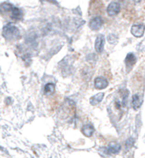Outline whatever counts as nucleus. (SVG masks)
I'll return each instance as SVG.
<instances>
[{
  "label": "nucleus",
  "mask_w": 145,
  "mask_h": 158,
  "mask_svg": "<svg viewBox=\"0 0 145 158\" xmlns=\"http://www.w3.org/2000/svg\"><path fill=\"white\" fill-rule=\"evenodd\" d=\"M2 35L5 39L9 40H16L20 38V31L19 28L11 23H8L4 27Z\"/></svg>",
  "instance_id": "nucleus-1"
},
{
  "label": "nucleus",
  "mask_w": 145,
  "mask_h": 158,
  "mask_svg": "<svg viewBox=\"0 0 145 158\" xmlns=\"http://www.w3.org/2000/svg\"><path fill=\"white\" fill-rule=\"evenodd\" d=\"M120 11V4L116 1H112L107 7V13L110 16H114L119 13Z\"/></svg>",
  "instance_id": "nucleus-2"
},
{
  "label": "nucleus",
  "mask_w": 145,
  "mask_h": 158,
  "mask_svg": "<svg viewBox=\"0 0 145 158\" xmlns=\"http://www.w3.org/2000/svg\"><path fill=\"white\" fill-rule=\"evenodd\" d=\"M145 26L143 24H135L131 28V33L136 38L142 37L144 33Z\"/></svg>",
  "instance_id": "nucleus-3"
},
{
  "label": "nucleus",
  "mask_w": 145,
  "mask_h": 158,
  "mask_svg": "<svg viewBox=\"0 0 145 158\" xmlns=\"http://www.w3.org/2000/svg\"><path fill=\"white\" fill-rule=\"evenodd\" d=\"M103 23H104V21L100 16L94 17L90 21L89 27L91 30H98L102 27Z\"/></svg>",
  "instance_id": "nucleus-4"
},
{
  "label": "nucleus",
  "mask_w": 145,
  "mask_h": 158,
  "mask_svg": "<svg viewBox=\"0 0 145 158\" xmlns=\"http://www.w3.org/2000/svg\"><path fill=\"white\" fill-rule=\"evenodd\" d=\"M105 45V37L104 35H99L95 41V50L97 53H101L104 50Z\"/></svg>",
  "instance_id": "nucleus-5"
},
{
  "label": "nucleus",
  "mask_w": 145,
  "mask_h": 158,
  "mask_svg": "<svg viewBox=\"0 0 145 158\" xmlns=\"http://www.w3.org/2000/svg\"><path fill=\"white\" fill-rule=\"evenodd\" d=\"M94 86L98 90H103L107 88L108 82L104 77H97L94 81Z\"/></svg>",
  "instance_id": "nucleus-6"
},
{
  "label": "nucleus",
  "mask_w": 145,
  "mask_h": 158,
  "mask_svg": "<svg viewBox=\"0 0 145 158\" xmlns=\"http://www.w3.org/2000/svg\"><path fill=\"white\" fill-rule=\"evenodd\" d=\"M120 149H121V146L119 143L112 142L106 148V152L110 154H117L120 152Z\"/></svg>",
  "instance_id": "nucleus-7"
},
{
  "label": "nucleus",
  "mask_w": 145,
  "mask_h": 158,
  "mask_svg": "<svg viewBox=\"0 0 145 158\" xmlns=\"http://www.w3.org/2000/svg\"><path fill=\"white\" fill-rule=\"evenodd\" d=\"M136 60H137V59H136L135 55L133 53L127 54L125 60V65H126L127 69H131V68L133 67L134 64L136 63Z\"/></svg>",
  "instance_id": "nucleus-8"
},
{
  "label": "nucleus",
  "mask_w": 145,
  "mask_h": 158,
  "mask_svg": "<svg viewBox=\"0 0 145 158\" xmlns=\"http://www.w3.org/2000/svg\"><path fill=\"white\" fill-rule=\"evenodd\" d=\"M82 133H83L84 135H85L87 137H91L92 135L94 134V127L92 126L91 124H86L83 126L81 128Z\"/></svg>",
  "instance_id": "nucleus-9"
},
{
  "label": "nucleus",
  "mask_w": 145,
  "mask_h": 158,
  "mask_svg": "<svg viewBox=\"0 0 145 158\" xmlns=\"http://www.w3.org/2000/svg\"><path fill=\"white\" fill-rule=\"evenodd\" d=\"M141 103H142V100H141L140 95H139L138 94H135L132 96V105L134 109H139V107H141Z\"/></svg>",
  "instance_id": "nucleus-10"
},
{
  "label": "nucleus",
  "mask_w": 145,
  "mask_h": 158,
  "mask_svg": "<svg viewBox=\"0 0 145 158\" xmlns=\"http://www.w3.org/2000/svg\"><path fill=\"white\" fill-rule=\"evenodd\" d=\"M104 93H99L96 95H94L90 99V103L92 105H96L102 101L103 99L104 98Z\"/></svg>",
  "instance_id": "nucleus-11"
},
{
  "label": "nucleus",
  "mask_w": 145,
  "mask_h": 158,
  "mask_svg": "<svg viewBox=\"0 0 145 158\" xmlns=\"http://www.w3.org/2000/svg\"><path fill=\"white\" fill-rule=\"evenodd\" d=\"M55 91V85L54 84V83H49L45 85L44 88V93L45 95H48V96L52 95V94H54Z\"/></svg>",
  "instance_id": "nucleus-12"
},
{
  "label": "nucleus",
  "mask_w": 145,
  "mask_h": 158,
  "mask_svg": "<svg viewBox=\"0 0 145 158\" xmlns=\"http://www.w3.org/2000/svg\"><path fill=\"white\" fill-rule=\"evenodd\" d=\"M23 11L18 7L14 6L11 10V17L16 20H19L22 18Z\"/></svg>",
  "instance_id": "nucleus-13"
},
{
  "label": "nucleus",
  "mask_w": 145,
  "mask_h": 158,
  "mask_svg": "<svg viewBox=\"0 0 145 158\" xmlns=\"http://www.w3.org/2000/svg\"><path fill=\"white\" fill-rule=\"evenodd\" d=\"M14 6H12L11 4H9V3H4L1 5L0 6V9L2 12L4 11H11L12 9H13Z\"/></svg>",
  "instance_id": "nucleus-14"
},
{
  "label": "nucleus",
  "mask_w": 145,
  "mask_h": 158,
  "mask_svg": "<svg viewBox=\"0 0 145 158\" xmlns=\"http://www.w3.org/2000/svg\"><path fill=\"white\" fill-rule=\"evenodd\" d=\"M108 40L111 44H115L118 41V38L114 34H110L108 36Z\"/></svg>",
  "instance_id": "nucleus-15"
},
{
  "label": "nucleus",
  "mask_w": 145,
  "mask_h": 158,
  "mask_svg": "<svg viewBox=\"0 0 145 158\" xmlns=\"http://www.w3.org/2000/svg\"><path fill=\"white\" fill-rule=\"evenodd\" d=\"M134 144V139L132 138H128L126 140V142H125V145H126V147H127V148H130V147H131Z\"/></svg>",
  "instance_id": "nucleus-16"
}]
</instances>
